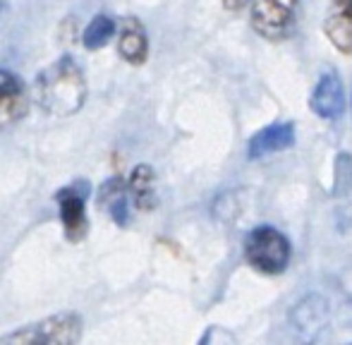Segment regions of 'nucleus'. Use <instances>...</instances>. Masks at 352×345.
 Masks as SVG:
<instances>
[{"mask_svg": "<svg viewBox=\"0 0 352 345\" xmlns=\"http://www.w3.org/2000/svg\"><path fill=\"white\" fill-rule=\"evenodd\" d=\"M34 101L46 115L70 118L87 101V80L70 56L51 63L34 82Z\"/></svg>", "mask_w": 352, "mask_h": 345, "instance_id": "1", "label": "nucleus"}, {"mask_svg": "<svg viewBox=\"0 0 352 345\" xmlns=\"http://www.w3.org/2000/svg\"><path fill=\"white\" fill-rule=\"evenodd\" d=\"M245 259L259 274H283L292 259V245L274 225H256L245 238Z\"/></svg>", "mask_w": 352, "mask_h": 345, "instance_id": "2", "label": "nucleus"}, {"mask_svg": "<svg viewBox=\"0 0 352 345\" xmlns=\"http://www.w3.org/2000/svg\"><path fill=\"white\" fill-rule=\"evenodd\" d=\"M82 338V319L79 314L63 312L56 317L41 319L36 324H29L10 336H3L0 343H17V345H70Z\"/></svg>", "mask_w": 352, "mask_h": 345, "instance_id": "3", "label": "nucleus"}, {"mask_svg": "<svg viewBox=\"0 0 352 345\" xmlns=\"http://www.w3.org/2000/svg\"><path fill=\"white\" fill-rule=\"evenodd\" d=\"M300 0H254L252 3V27L266 41H280L297 27Z\"/></svg>", "mask_w": 352, "mask_h": 345, "instance_id": "4", "label": "nucleus"}, {"mask_svg": "<svg viewBox=\"0 0 352 345\" xmlns=\"http://www.w3.org/2000/svg\"><path fill=\"white\" fill-rule=\"evenodd\" d=\"M89 197H91V185L87 180H74L72 185L58 190L56 194V204L60 209L65 238L70 243H82L89 233V219H87Z\"/></svg>", "mask_w": 352, "mask_h": 345, "instance_id": "5", "label": "nucleus"}, {"mask_svg": "<svg viewBox=\"0 0 352 345\" xmlns=\"http://www.w3.org/2000/svg\"><path fill=\"white\" fill-rule=\"evenodd\" d=\"M311 111L316 113L324 120H336V118L343 115L345 111V89L340 82V75L336 70H326L319 77L314 91L309 98Z\"/></svg>", "mask_w": 352, "mask_h": 345, "instance_id": "6", "label": "nucleus"}, {"mask_svg": "<svg viewBox=\"0 0 352 345\" xmlns=\"http://www.w3.org/2000/svg\"><path fill=\"white\" fill-rule=\"evenodd\" d=\"M29 108V93L14 72L0 70V132L19 120Z\"/></svg>", "mask_w": 352, "mask_h": 345, "instance_id": "7", "label": "nucleus"}, {"mask_svg": "<svg viewBox=\"0 0 352 345\" xmlns=\"http://www.w3.org/2000/svg\"><path fill=\"white\" fill-rule=\"evenodd\" d=\"M295 144V122H274L266 125L264 130L254 132L247 144V156L250 159H264V156L278 154Z\"/></svg>", "mask_w": 352, "mask_h": 345, "instance_id": "8", "label": "nucleus"}, {"mask_svg": "<svg viewBox=\"0 0 352 345\" xmlns=\"http://www.w3.org/2000/svg\"><path fill=\"white\" fill-rule=\"evenodd\" d=\"M324 34L336 51L352 53V0H331L324 17Z\"/></svg>", "mask_w": 352, "mask_h": 345, "instance_id": "9", "label": "nucleus"}, {"mask_svg": "<svg viewBox=\"0 0 352 345\" xmlns=\"http://www.w3.org/2000/svg\"><path fill=\"white\" fill-rule=\"evenodd\" d=\"M130 190H127V180H122L120 175L111 177L101 185V192H98V204L108 211L116 225L120 228H127L130 225Z\"/></svg>", "mask_w": 352, "mask_h": 345, "instance_id": "10", "label": "nucleus"}, {"mask_svg": "<svg viewBox=\"0 0 352 345\" xmlns=\"http://www.w3.org/2000/svg\"><path fill=\"white\" fill-rule=\"evenodd\" d=\"M118 53L132 65H142L148 56V36L144 32L142 22L135 17L122 19L120 38H118Z\"/></svg>", "mask_w": 352, "mask_h": 345, "instance_id": "11", "label": "nucleus"}, {"mask_svg": "<svg viewBox=\"0 0 352 345\" xmlns=\"http://www.w3.org/2000/svg\"><path fill=\"white\" fill-rule=\"evenodd\" d=\"M127 190H130L132 204L140 211L156 209V175H153L151 166H135V170L127 177Z\"/></svg>", "mask_w": 352, "mask_h": 345, "instance_id": "12", "label": "nucleus"}, {"mask_svg": "<svg viewBox=\"0 0 352 345\" xmlns=\"http://www.w3.org/2000/svg\"><path fill=\"white\" fill-rule=\"evenodd\" d=\"M326 317H329V304H326L319 295L305 298L290 312V319L295 322V326L300 329V331H316V329L326 324Z\"/></svg>", "mask_w": 352, "mask_h": 345, "instance_id": "13", "label": "nucleus"}, {"mask_svg": "<svg viewBox=\"0 0 352 345\" xmlns=\"http://www.w3.org/2000/svg\"><path fill=\"white\" fill-rule=\"evenodd\" d=\"M116 36V22L106 14H96L91 22L87 24L82 34V43L87 51H98V48L106 46L111 38Z\"/></svg>", "mask_w": 352, "mask_h": 345, "instance_id": "14", "label": "nucleus"}, {"mask_svg": "<svg viewBox=\"0 0 352 345\" xmlns=\"http://www.w3.org/2000/svg\"><path fill=\"white\" fill-rule=\"evenodd\" d=\"M333 194L345 197L352 190V156L348 151H340L333 164Z\"/></svg>", "mask_w": 352, "mask_h": 345, "instance_id": "15", "label": "nucleus"}]
</instances>
